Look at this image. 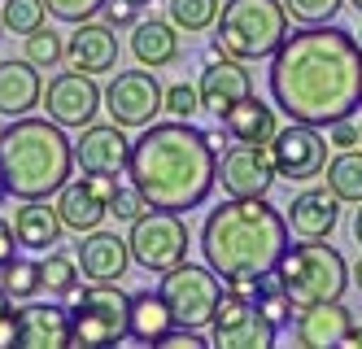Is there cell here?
I'll return each instance as SVG.
<instances>
[{
    "mask_svg": "<svg viewBox=\"0 0 362 349\" xmlns=\"http://www.w3.org/2000/svg\"><path fill=\"white\" fill-rule=\"evenodd\" d=\"M267 92L293 122L327 127L362 110V44L332 22L288 31L271 52Z\"/></svg>",
    "mask_w": 362,
    "mask_h": 349,
    "instance_id": "1",
    "label": "cell"
},
{
    "mask_svg": "<svg viewBox=\"0 0 362 349\" xmlns=\"http://www.w3.org/2000/svg\"><path fill=\"white\" fill-rule=\"evenodd\" d=\"M127 175L140 188V197L153 210H179L188 214L205 205V197L218 183V153L210 149V136L197 131L188 118L175 122H148L132 140Z\"/></svg>",
    "mask_w": 362,
    "mask_h": 349,
    "instance_id": "2",
    "label": "cell"
},
{
    "mask_svg": "<svg viewBox=\"0 0 362 349\" xmlns=\"http://www.w3.org/2000/svg\"><path fill=\"white\" fill-rule=\"evenodd\" d=\"M288 219L267 197H227L205 214L201 253L223 284H249L275 271L288 249Z\"/></svg>",
    "mask_w": 362,
    "mask_h": 349,
    "instance_id": "3",
    "label": "cell"
},
{
    "mask_svg": "<svg viewBox=\"0 0 362 349\" xmlns=\"http://www.w3.org/2000/svg\"><path fill=\"white\" fill-rule=\"evenodd\" d=\"M0 175L18 201H48L57 197L74 175V140L53 118L22 114L0 131Z\"/></svg>",
    "mask_w": 362,
    "mask_h": 349,
    "instance_id": "4",
    "label": "cell"
},
{
    "mask_svg": "<svg viewBox=\"0 0 362 349\" xmlns=\"http://www.w3.org/2000/svg\"><path fill=\"white\" fill-rule=\"evenodd\" d=\"M275 280L288 292V302L297 310L305 306H323V302H341L349 288V262L341 249H332L327 240H297L284 249L275 262Z\"/></svg>",
    "mask_w": 362,
    "mask_h": 349,
    "instance_id": "5",
    "label": "cell"
},
{
    "mask_svg": "<svg viewBox=\"0 0 362 349\" xmlns=\"http://www.w3.org/2000/svg\"><path fill=\"white\" fill-rule=\"evenodd\" d=\"M288 9L284 0H227L214 22V40L227 57L271 62V52L288 35Z\"/></svg>",
    "mask_w": 362,
    "mask_h": 349,
    "instance_id": "6",
    "label": "cell"
},
{
    "mask_svg": "<svg viewBox=\"0 0 362 349\" xmlns=\"http://www.w3.org/2000/svg\"><path fill=\"white\" fill-rule=\"evenodd\" d=\"M127 314H132V292H122L118 284H92L70 292L74 345H122Z\"/></svg>",
    "mask_w": 362,
    "mask_h": 349,
    "instance_id": "7",
    "label": "cell"
},
{
    "mask_svg": "<svg viewBox=\"0 0 362 349\" xmlns=\"http://www.w3.org/2000/svg\"><path fill=\"white\" fill-rule=\"evenodd\" d=\"M188 223L179 210H144L140 219L127 231V245H132V262H140L144 271L162 275L170 266H179L188 258Z\"/></svg>",
    "mask_w": 362,
    "mask_h": 349,
    "instance_id": "8",
    "label": "cell"
},
{
    "mask_svg": "<svg viewBox=\"0 0 362 349\" xmlns=\"http://www.w3.org/2000/svg\"><path fill=\"white\" fill-rule=\"evenodd\" d=\"M158 292L166 297V306H170L179 328H210L214 306L223 297V280L210 271V266H197V262L184 258L179 266L162 271Z\"/></svg>",
    "mask_w": 362,
    "mask_h": 349,
    "instance_id": "9",
    "label": "cell"
},
{
    "mask_svg": "<svg viewBox=\"0 0 362 349\" xmlns=\"http://www.w3.org/2000/svg\"><path fill=\"white\" fill-rule=\"evenodd\" d=\"M275 336H279V328L257 310V302L249 292L223 284V297H218L214 319H210V345H218V349H271Z\"/></svg>",
    "mask_w": 362,
    "mask_h": 349,
    "instance_id": "10",
    "label": "cell"
},
{
    "mask_svg": "<svg viewBox=\"0 0 362 349\" xmlns=\"http://www.w3.org/2000/svg\"><path fill=\"white\" fill-rule=\"evenodd\" d=\"M271 149V162H275V175L288 179V183H310L327 171V131L315 127V122H293L275 131V140L267 144Z\"/></svg>",
    "mask_w": 362,
    "mask_h": 349,
    "instance_id": "11",
    "label": "cell"
},
{
    "mask_svg": "<svg viewBox=\"0 0 362 349\" xmlns=\"http://www.w3.org/2000/svg\"><path fill=\"white\" fill-rule=\"evenodd\" d=\"M105 110L118 127H148L158 122V114L166 110V88L158 84L153 70H118L105 84Z\"/></svg>",
    "mask_w": 362,
    "mask_h": 349,
    "instance_id": "12",
    "label": "cell"
},
{
    "mask_svg": "<svg viewBox=\"0 0 362 349\" xmlns=\"http://www.w3.org/2000/svg\"><path fill=\"white\" fill-rule=\"evenodd\" d=\"M40 105L48 110V118L62 122L66 131H79L88 122H96L100 105H105V92L96 88V74H83V70H62L44 84V96Z\"/></svg>",
    "mask_w": 362,
    "mask_h": 349,
    "instance_id": "13",
    "label": "cell"
},
{
    "mask_svg": "<svg viewBox=\"0 0 362 349\" xmlns=\"http://www.w3.org/2000/svg\"><path fill=\"white\" fill-rule=\"evenodd\" d=\"M275 162L267 144H236L218 153V183L227 197H267L275 188Z\"/></svg>",
    "mask_w": 362,
    "mask_h": 349,
    "instance_id": "14",
    "label": "cell"
},
{
    "mask_svg": "<svg viewBox=\"0 0 362 349\" xmlns=\"http://www.w3.org/2000/svg\"><path fill=\"white\" fill-rule=\"evenodd\" d=\"M118 188V175H83V179H66V188L57 193V214L66 231H92L105 223L110 214V197Z\"/></svg>",
    "mask_w": 362,
    "mask_h": 349,
    "instance_id": "15",
    "label": "cell"
},
{
    "mask_svg": "<svg viewBox=\"0 0 362 349\" xmlns=\"http://www.w3.org/2000/svg\"><path fill=\"white\" fill-rule=\"evenodd\" d=\"M127 157H132V140L118 122H88L74 136V171L83 175H122Z\"/></svg>",
    "mask_w": 362,
    "mask_h": 349,
    "instance_id": "16",
    "label": "cell"
},
{
    "mask_svg": "<svg viewBox=\"0 0 362 349\" xmlns=\"http://www.w3.org/2000/svg\"><path fill=\"white\" fill-rule=\"evenodd\" d=\"M74 262H79L88 284H118L132 266V245L118 231L92 227V231H79V240H74Z\"/></svg>",
    "mask_w": 362,
    "mask_h": 349,
    "instance_id": "17",
    "label": "cell"
},
{
    "mask_svg": "<svg viewBox=\"0 0 362 349\" xmlns=\"http://www.w3.org/2000/svg\"><path fill=\"white\" fill-rule=\"evenodd\" d=\"M201 110H210V114H227L236 101H245L253 92V74L245 70L240 57H227L223 48H210V57H205V70H201Z\"/></svg>",
    "mask_w": 362,
    "mask_h": 349,
    "instance_id": "18",
    "label": "cell"
},
{
    "mask_svg": "<svg viewBox=\"0 0 362 349\" xmlns=\"http://www.w3.org/2000/svg\"><path fill=\"white\" fill-rule=\"evenodd\" d=\"M13 345H22V349H66V345H74L70 306H53V302L22 306L18 324H13Z\"/></svg>",
    "mask_w": 362,
    "mask_h": 349,
    "instance_id": "19",
    "label": "cell"
},
{
    "mask_svg": "<svg viewBox=\"0 0 362 349\" xmlns=\"http://www.w3.org/2000/svg\"><path fill=\"white\" fill-rule=\"evenodd\" d=\"M66 62L83 74H110L118 66V35L105 18H88V22H74V31L66 40Z\"/></svg>",
    "mask_w": 362,
    "mask_h": 349,
    "instance_id": "20",
    "label": "cell"
},
{
    "mask_svg": "<svg viewBox=\"0 0 362 349\" xmlns=\"http://www.w3.org/2000/svg\"><path fill=\"white\" fill-rule=\"evenodd\" d=\"M354 328V314L341 302H323V306H305L293 319V341L305 349H327V345H345Z\"/></svg>",
    "mask_w": 362,
    "mask_h": 349,
    "instance_id": "21",
    "label": "cell"
},
{
    "mask_svg": "<svg viewBox=\"0 0 362 349\" xmlns=\"http://www.w3.org/2000/svg\"><path fill=\"white\" fill-rule=\"evenodd\" d=\"M284 219H288V231L297 240H327L336 231V219H341V201L327 188H305L301 197H293Z\"/></svg>",
    "mask_w": 362,
    "mask_h": 349,
    "instance_id": "22",
    "label": "cell"
},
{
    "mask_svg": "<svg viewBox=\"0 0 362 349\" xmlns=\"http://www.w3.org/2000/svg\"><path fill=\"white\" fill-rule=\"evenodd\" d=\"M40 96H44L40 66H31L27 57L0 62V114H5V118L35 114V110H40Z\"/></svg>",
    "mask_w": 362,
    "mask_h": 349,
    "instance_id": "23",
    "label": "cell"
},
{
    "mask_svg": "<svg viewBox=\"0 0 362 349\" xmlns=\"http://www.w3.org/2000/svg\"><path fill=\"white\" fill-rule=\"evenodd\" d=\"M127 48H132L136 66L144 70H158V66H170L179 62V26L170 18H140L132 26V40H127Z\"/></svg>",
    "mask_w": 362,
    "mask_h": 349,
    "instance_id": "24",
    "label": "cell"
},
{
    "mask_svg": "<svg viewBox=\"0 0 362 349\" xmlns=\"http://www.w3.org/2000/svg\"><path fill=\"white\" fill-rule=\"evenodd\" d=\"M62 231H66V223H62L57 205H48V201H22L13 210V236H18V245L31 249V253L57 249Z\"/></svg>",
    "mask_w": 362,
    "mask_h": 349,
    "instance_id": "25",
    "label": "cell"
},
{
    "mask_svg": "<svg viewBox=\"0 0 362 349\" xmlns=\"http://www.w3.org/2000/svg\"><path fill=\"white\" fill-rule=\"evenodd\" d=\"M218 122H223V131H227V140H236V144H271L275 131H279L275 110H271L267 101H257L253 92H249L245 101L231 105Z\"/></svg>",
    "mask_w": 362,
    "mask_h": 349,
    "instance_id": "26",
    "label": "cell"
},
{
    "mask_svg": "<svg viewBox=\"0 0 362 349\" xmlns=\"http://www.w3.org/2000/svg\"><path fill=\"white\" fill-rule=\"evenodd\" d=\"M175 328V314L158 288H140L132 292V314H127V341L140 345H162V336Z\"/></svg>",
    "mask_w": 362,
    "mask_h": 349,
    "instance_id": "27",
    "label": "cell"
},
{
    "mask_svg": "<svg viewBox=\"0 0 362 349\" xmlns=\"http://www.w3.org/2000/svg\"><path fill=\"white\" fill-rule=\"evenodd\" d=\"M327 193L341 205H358L362 201V144L358 149H341L327 162Z\"/></svg>",
    "mask_w": 362,
    "mask_h": 349,
    "instance_id": "28",
    "label": "cell"
},
{
    "mask_svg": "<svg viewBox=\"0 0 362 349\" xmlns=\"http://www.w3.org/2000/svg\"><path fill=\"white\" fill-rule=\"evenodd\" d=\"M40 280L48 292H57V297H70L74 288H79L83 271H79V262H74V253H57V249H48L40 258Z\"/></svg>",
    "mask_w": 362,
    "mask_h": 349,
    "instance_id": "29",
    "label": "cell"
},
{
    "mask_svg": "<svg viewBox=\"0 0 362 349\" xmlns=\"http://www.w3.org/2000/svg\"><path fill=\"white\" fill-rule=\"evenodd\" d=\"M223 0H170V22L179 31H210L218 22Z\"/></svg>",
    "mask_w": 362,
    "mask_h": 349,
    "instance_id": "30",
    "label": "cell"
},
{
    "mask_svg": "<svg viewBox=\"0 0 362 349\" xmlns=\"http://www.w3.org/2000/svg\"><path fill=\"white\" fill-rule=\"evenodd\" d=\"M44 18H48L44 0H5V5H0V26H5V31H13V35L40 31Z\"/></svg>",
    "mask_w": 362,
    "mask_h": 349,
    "instance_id": "31",
    "label": "cell"
},
{
    "mask_svg": "<svg viewBox=\"0 0 362 349\" xmlns=\"http://www.w3.org/2000/svg\"><path fill=\"white\" fill-rule=\"evenodd\" d=\"M0 284H5V292H9V297H18V302H31L35 292L44 288V280H40V262L13 258L9 266H0Z\"/></svg>",
    "mask_w": 362,
    "mask_h": 349,
    "instance_id": "32",
    "label": "cell"
},
{
    "mask_svg": "<svg viewBox=\"0 0 362 349\" xmlns=\"http://www.w3.org/2000/svg\"><path fill=\"white\" fill-rule=\"evenodd\" d=\"M22 40H27V48H22V57H27L31 66L48 70V66H62V62H66V40H62L57 31H48V26H40V31L22 35Z\"/></svg>",
    "mask_w": 362,
    "mask_h": 349,
    "instance_id": "33",
    "label": "cell"
},
{
    "mask_svg": "<svg viewBox=\"0 0 362 349\" xmlns=\"http://www.w3.org/2000/svg\"><path fill=\"white\" fill-rule=\"evenodd\" d=\"M284 9H288V18L301 22V26H319V22H332L341 13L345 0H284Z\"/></svg>",
    "mask_w": 362,
    "mask_h": 349,
    "instance_id": "34",
    "label": "cell"
},
{
    "mask_svg": "<svg viewBox=\"0 0 362 349\" xmlns=\"http://www.w3.org/2000/svg\"><path fill=\"white\" fill-rule=\"evenodd\" d=\"M144 210H148V201L140 197V188H136V183H118V188H114V197H110V214H114L118 223H136Z\"/></svg>",
    "mask_w": 362,
    "mask_h": 349,
    "instance_id": "35",
    "label": "cell"
},
{
    "mask_svg": "<svg viewBox=\"0 0 362 349\" xmlns=\"http://www.w3.org/2000/svg\"><path fill=\"white\" fill-rule=\"evenodd\" d=\"M44 9H48V18H57V22H88V18H96L100 9H105V0H44Z\"/></svg>",
    "mask_w": 362,
    "mask_h": 349,
    "instance_id": "36",
    "label": "cell"
},
{
    "mask_svg": "<svg viewBox=\"0 0 362 349\" xmlns=\"http://www.w3.org/2000/svg\"><path fill=\"white\" fill-rule=\"evenodd\" d=\"M166 110L175 114V118H197L201 114V92H197V84H170L166 88Z\"/></svg>",
    "mask_w": 362,
    "mask_h": 349,
    "instance_id": "37",
    "label": "cell"
},
{
    "mask_svg": "<svg viewBox=\"0 0 362 349\" xmlns=\"http://www.w3.org/2000/svg\"><path fill=\"white\" fill-rule=\"evenodd\" d=\"M323 131H327V144H332L336 153H341V149H358V144H362V122H358L354 114H349V118L327 122Z\"/></svg>",
    "mask_w": 362,
    "mask_h": 349,
    "instance_id": "38",
    "label": "cell"
},
{
    "mask_svg": "<svg viewBox=\"0 0 362 349\" xmlns=\"http://www.w3.org/2000/svg\"><path fill=\"white\" fill-rule=\"evenodd\" d=\"M162 345H166V349H205V345H210V336H205L201 328H179V324H175V328L162 336Z\"/></svg>",
    "mask_w": 362,
    "mask_h": 349,
    "instance_id": "39",
    "label": "cell"
},
{
    "mask_svg": "<svg viewBox=\"0 0 362 349\" xmlns=\"http://www.w3.org/2000/svg\"><path fill=\"white\" fill-rule=\"evenodd\" d=\"M100 18H105L110 26H136L140 22V5H132V0H105Z\"/></svg>",
    "mask_w": 362,
    "mask_h": 349,
    "instance_id": "40",
    "label": "cell"
},
{
    "mask_svg": "<svg viewBox=\"0 0 362 349\" xmlns=\"http://www.w3.org/2000/svg\"><path fill=\"white\" fill-rule=\"evenodd\" d=\"M9 292L0 284V345H13V324H18V310H9Z\"/></svg>",
    "mask_w": 362,
    "mask_h": 349,
    "instance_id": "41",
    "label": "cell"
},
{
    "mask_svg": "<svg viewBox=\"0 0 362 349\" xmlns=\"http://www.w3.org/2000/svg\"><path fill=\"white\" fill-rule=\"evenodd\" d=\"M13 249H18V236H13V223H9V219H0V266H9V262L18 258Z\"/></svg>",
    "mask_w": 362,
    "mask_h": 349,
    "instance_id": "42",
    "label": "cell"
},
{
    "mask_svg": "<svg viewBox=\"0 0 362 349\" xmlns=\"http://www.w3.org/2000/svg\"><path fill=\"white\" fill-rule=\"evenodd\" d=\"M210 149H214V153L227 149V131H214V136H210Z\"/></svg>",
    "mask_w": 362,
    "mask_h": 349,
    "instance_id": "43",
    "label": "cell"
},
{
    "mask_svg": "<svg viewBox=\"0 0 362 349\" xmlns=\"http://www.w3.org/2000/svg\"><path fill=\"white\" fill-rule=\"evenodd\" d=\"M349 284H354V288H358V292H362V258H358V262H354V271H349Z\"/></svg>",
    "mask_w": 362,
    "mask_h": 349,
    "instance_id": "44",
    "label": "cell"
},
{
    "mask_svg": "<svg viewBox=\"0 0 362 349\" xmlns=\"http://www.w3.org/2000/svg\"><path fill=\"white\" fill-rule=\"evenodd\" d=\"M354 240L362 245V201H358V214H354Z\"/></svg>",
    "mask_w": 362,
    "mask_h": 349,
    "instance_id": "45",
    "label": "cell"
},
{
    "mask_svg": "<svg viewBox=\"0 0 362 349\" xmlns=\"http://www.w3.org/2000/svg\"><path fill=\"white\" fill-rule=\"evenodd\" d=\"M345 345H362V324H354V328H349V336H345Z\"/></svg>",
    "mask_w": 362,
    "mask_h": 349,
    "instance_id": "46",
    "label": "cell"
},
{
    "mask_svg": "<svg viewBox=\"0 0 362 349\" xmlns=\"http://www.w3.org/2000/svg\"><path fill=\"white\" fill-rule=\"evenodd\" d=\"M9 197V183H5V175H0V201H5Z\"/></svg>",
    "mask_w": 362,
    "mask_h": 349,
    "instance_id": "47",
    "label": "cell"
},
{
    "mask_svg": "<svg viewBox=\"0 0 362 349\" xmlns=\"http://www.w3.org/2000/svg\"><path fill=\"white\" fill-rule=\"evenodd\" d=\"M349 5H354V9H358V13H362V0H349Z\"/></svg>",
    "mask_w": 362,
    "mask_h": 349,
    "instance_id": "48",
    "label": "cell"
},
{
    "mask_svg": "<svg viewBox=\"0 0 362 349\" xmlns=\"http://www.w3.org/2000/svg\"><path fill=\"white\" fill-rule=\"evenodd\" d=\"M132 5H140V9H144V5H148V0H132Z\"/></svg>",
    "mask_w": 362,
    "mask_h": 349,
    "instance_id": "49",
    "label": "cell"
},
{
    "mask_svg": "<svg viewBox=\"0 0 362 349\" xmlns=\"http://www.w3.org/2000/svg\"><path fill=\"white\" fill-rule=\"evenodd\" d=\"M358 44H362V26H358Z\"/></svg>",
    "mask_w": 362,
    "mask_h": 349,
    "instance_id": "50",
    "label": "cell"
},
{
    "mask_svg": "<svg viewBox=\"0 0 362 349\" xmlns=\"http://www.w3.org/2000/svg\"><path fill=\"white\" fill-rule=\"evenodd\" d=\"M0 35H5V26H0Z\"/></svg>",
    "mask_w": 362,
    "mask_h": 349,
    "instance_id": "51",
    "label": "cell"
},
{
    "mask_svg": "<svg viewBox=\"0 0 362 349\" xmlns=\"http://www.w3.org/2000/svg\"><path fill=\"white\" fill-rule=\"evenodd\" d=\"M358 122H362V118H358Z\"/></svg>",
    "mask_w": 362,
    "mask_h": 349,
    "instance_id": "52",
    "label": "cell"
}]
</instances>
